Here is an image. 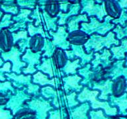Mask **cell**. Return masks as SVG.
Masks as SVG:
<instances>
[{"instance_id":"obj_1","label":"cell","mask_w":127,"mask_h":119,"mask_svg":"<svg viewBox=\"0 0 127 119\" xmlns=\"http://www.w3.org/2000/svg\"><path fill=\"white\" fill-rule=\"evenodd\" d=\"M99 94V91L97 90H92L89 87L83 86V90L77 95V99L79 103L88 101L90 104V107L93 109H103L105 110V113L107 115L115 116L117 115V109L116 107L111 108L109 103L107 101L101 102L97 99V96Z\"/></svg>"},{"instance_id":"obj_2","label":"cell","mask_w":127,"mask_h":119,"mask_svg":"<svg viewBox=\"0 0 127 119\" xmlns=\"http://www.w3.org/2000/svg\"><path fill=\"white\" fill-rule=\"evenodd\" d=\"M119 44V40L115 38V34L113 32H109L107 36L99 35L97 34H93L89 36V40L83 45L85 52L90 54L91 52L94 53L101 51L103 47L109 48L111 44Z\"/></svg>"},{"instance_id":"obj_3","label":"cell","mask_w":127,"mask_h":119,"mask_svg":"<svg viewBox=\"0 0 127 119\" xmlns=\"http://www.w3.org/2000/svg\"><path fill=\"white\" fill-rule=\"evenodd\" d=\"M89 23H81L79 24V30L84 32L87 35L91 36L93 34H97L99 35L103 36L106 34L113 28L114 25L109 23V20L112 18L107 16L105 18V21L101 23L95 17H89Z\"/></svg>"},{"instance_id":"obj_4","label":"cell","mask_w":127,"mask_h":119,"mask_svg":"<svg viewBox=\"0 0 127 119\" xmlns=\"http://www.w3.org/2000/svg\"><path fill=\"white\" fill-rule=\"evenodd\" d=\"M25 107L35 112L36 119H47L48 112L54 109L50 101L41 95L32 97L30 100L26 101Z\"/></svg>"},{"instance_id":"obj_5","label":"cell","mask_w":127,"mask_h":119,"mask_svg":"<svg viewBox=\"0 0 127 119\" xmlns=\"http://www.w3.org/2000/svg\"><path fill=\"white\" fill-rule=\"evenodd\" d=\"M24 54L16 45L12 47L11 50L7 52H2L0 56L4 62L9 61L12 65L11 71L17 75L21 74L22 69L27 67V63L21 61V56Z\"/></svg>"},{"instance_id":"obj_6","label":"cell","mask_w":127,"mask_h":119,"mask_svg":"<svg viewBox=\"0 0 127 119\" xmlns=\"http://www.w3.org/2000/svg\"><path fill=\"white\" fill-rule=\"evenodd\" d=\"M104 2L99 4L98 1H80L81 9L79 14H87L88 17H95L99 21H102L104 17L107 15Z\"/></svg>"},{"instance_id":"obj_7","label":"cell","mask_w":127,"mask_h":119,"mask_svg":"<svg viewBox=\"0 0 127 119\" xmlns=\"http://www.w3.org/2000/svg\"><path fill=\"white\" fill-rule=\"evenodd\" d=\"M40 94L44 99L50 101L54 109L64 107V96L65 94L62 88L55 89L52 86H45L40 88Z\"/></svg>"},{"instance_id":"obj_8","label":"cell","mask_w":127,"mask_h":119,"mask_svg":"<svg viewBox=\"0 0 127 119\" xmlns=\"http://www.w3.org/2000/svg\"><path fill=\"white\" fill-rule=\"evenodd\" d=\"M32 98V96L26 93L24 89H16L15 93L12 94L7 103L5 105V109L11 111L13 115H15L18 111L25 107V103Z\"/></svg>"},{"instance_id":"obj_9","label":"cell","mask_w":127,"mask_h":119,"mask_svg":"<svg viewBox=\"0 0 127 119\" xmlns=\"http://www.w3.org/2000/svg\"><path fill=\"white\" fill-rule=\"evenodd\" d=\"M42 52L34 53L27 48L24 54L21 56V61L27 63V67L22 69V73L24 75H31L37 71L36 66L41 63Z\"/></svg>"},{"instance_id":"obj_10","label":"cell","mask_w":127,"mask_h":119,"mask_svg":"<svg viewBox=\"0 0 127 119\" xmlns=\"http://www.w3.org/2000/svg\"><path fill=\"white\" fill-rule=\"evenodd\" d=\"M67 59L70 61H73L76 59L80 60L79 64L81 67L90 63L94 58V52H91L90 54L85 52L83 46H74L70 44V50H65Z\"/></svg>"},{"instance_id":"obj_11","label":"cell","mask_w":127,"mask_h":119,"mask_svg":"<svg viewBox=\"0 0 127 119\" xmlns=\"http://www.w3.org/2000/svg\"><path fill=\"white\" fill-rule=\"evenodd\" d=\"M49 35L52 38V42L55 48H59L64 51L70 50V44L67 40L68 32L66 26H58L56 31L49 30Z\"/></svg>"},{"instance_id":"obj_12","label":"cell","mask_w":127,"mask_h":119,"mask_svg":"<svg viewBox=\"0 0 127 119\" xmlns=\"http://www.w3.org/2000/svg\"><path fill=\"white\" fill-rule=\"evenodd\" d=\"M32 10L19 8V13L15 16H13L12 21L14 22L13 25L8 28L11 33L15 32L18 30L27 29V25L29 23H34L33 20L30 19L29 16Z\"/></svg>"},{"instance_id":"obj_13","label":"cell","mask_w":127,"mask_h":119,"mask_svg":"<svg viewBox=\"0 0 127 119\" xmlns=\"http://www.w3.org/2000/svg\"><path fill=\"white\" fill-rule=\"evenodd\" d=\"M82 80V77L78 74L73 75H67L62 78V87L64 92L65 95H68L72 92L80 93L83 89V86L80 84V81Z\"/></svg>"},{"instance_id":"obj_14","label":"cell","mask_w":127,"mask_h":119,"mask_svg":"<svg viewBox=\"0 0 127 119\" xmlns=\"http://www.w3.org/2000/svg\"><path fill=\"white\" fill-rule=\"evenodd\" d=\"M36 69L37 71H41L44 74L48 75L50 79H52L54 77L62 78L60 69L56 68L53 61L52 57L48 58L42 57L41 63L36 66Z\"/></svg>"},{"instance_id":"obj_15","label":"cell","mask_w":127,"mask_h":119,"mask_svg":"<svg viewBox=\"0 0 127 119\" xmlns=\"http://www.w3.org/2000/svg\"><path fill=\"white\" fill-rule=\"evenodd\" d=\"M32 82L34 84H36L39 86L50 85V86L55 89H60L62 87V78L54 77L52 79H50L48 75L44 74L40 71H37L34 74L32 75Z\"/></svg>"},{"instance_id":"obj_16","label":"cell","mask_w":127,"mask_h":119,"mask_svg":"<svg viewBox=\"0 0 127 119\" xmlns=\"http://www.w3.org/2000/svg\"><path fill=\"white\" fill-rule=\"evenodd\" d=\"M6 79L11 82L12 85L15 89H21L32 83V75H17L15 73H5Z\"/></svg>"},{"instance_id":"obj_17","label":"cell","mask_w":127,"mask_h":119,"mask_svg":"<svg viewBox=\"0 0 127 119\" xmlns=\"http://www.w3.org/2000/svg\"><path fill=\"white\" fill-rule=\"evenodd\" d=\"M81 6L80 4V1H71V3L69 5L67 11L65 13L60 11L58 14L57 17H58V26H65L66 25L68 19L72 17V16L77 15L80 13Z\"/></svg>"},{"instance_id":"obj_18","label":"cell","mask_w":127,"mask_h":119,"mask_svg":"<svg viewBox=\"0 0 127 119\" xmlns=\"http://www.w3.org/2000/svg\"><path fill=\"white\" fill-rule=\"evenodd\" d=\"M113 81L111 79H108L103 81H93L91 83V89H98L101 90V93L98 98L100 100L107 101L109 99L108 95L112 93V85Z\"/></svg>"},{"instance_id":"obj_19","label":"cell","mask_w":127,"mask_h":119,"mask_svg":"<svg viewBox=\"0 0 127 119\" xmlns=\"http://www.w3.org/2000/svg\"><path fill=\"white\" fill-rule=\"evenodd\" d=\"M111 54L109 50L105 48L103 52H95L94 53V59L91 61V69L93 71H95L99 65H101L103 68L107 67L110 63V58Z\"/></svg>"},{"instance_id":"obj_20","label":"cell","mask_w":127,"mask_h":119,"mask_svg":"<svg viewBox=\"0 0 127 119\" xmlns=\"http://www.w3.org/2000/svg\"><path fill=\"white\" fill-rule=\"evenodd\" d=\"M91 107L88 101L79 104L68 111L69 119H89V112Z\"/></svg>"},{"instance_id":"obj_21","label":"cell","mask_w":127,"mask_h":119,"mask_svg":"<svg viewBox=\"0 0 127 119\" xmlns=\"http://www.w3.org/2000/svg\"><path fill=\"white\" fill-rule=\"evenodd\" d=\"M89 19L87 14H79L77 15L72 16L68 19L67 21V30L68 33L79 30V24L81 23H89Z\"/></svg>"},{"instance_id":"obj_22","label":"cell","mask_w":127,"mask_h":119,"mask_svg":"<svg viewBox=\"0 0 127 119\" xmlns=\"http://www.w3.org/2000/svg\"><path fill=\"white\" fill-rule=\"evenodd\" d=\"M77 73L82 77V80L79 83L83 86H86L89 87V89H91V83L93 81V77L95 71L91 69V63L77 69Z\"/></svg>"},{"instance_id":"obj_23","label":"cell","mask_w":127,"mask_h":119,"mask_svg":"<svg viewBox=\"0 0 127 119\" xmlns=\"http://www.w3.org/2000/svg\"><path fill=\"white\" fill-rule=\"evenodd\" d=\"M12 33L8 29H3L0 31V48L4 52H7L13 46Z\"/></svg>"},{"instance_id":"obj_24","label":"cell","mask_w":127,"mask_h":119,"mask_svg":"<svg viewBox=\"0 0 127 119\" xmlns=\"http://www.w3.org/2000/svg\"><path fill=\"white\" fill-rule=\"evenodd\" d=\"M89 36L80 30L68 34L67 40L71 45L83 46L89 40Z\"/></svg>"},{"instance_id":"obj_25","label":"cell","mask_w":127,"mask_h":119,"mask_svg":"<svg viewBox=\"0 0 127 119\" xmlns=\"http://www.w3.org/2000/svg\"><path fill=\"white\" fill-rule=\"evenodd\" d=\"M80 60L76 59L73 61H70L67 60V63L65 65L60 69L62 77L67 76V75H73L77 73L78 68H81V65L79 64Z\"/></svg>"},{"instance_id":"obj_26","label":"cell","mask_w":127,"mask_h":119,"mask_svg":"<svg viewBox=\"0 0 127 119\" xmlns=\"http://www.w3.org/2000/svg\"><path fill=\"white\" fill-rule=\"evenodd\" d=\"M52 59H53L54 65L58 69H62L65 65L68 60L65 53V51L59 48H56L52 56Z\"/></svg>"},{"instance_id":"obj_27","label":"cell","mask_w":127,"mask_h":119,"mask_svg":"<svg viewBox=\"0 0 127 119\" xmlns=\"http://www.w3.org/2000/svg\"><path fill=\"white\" fill-rule=\"evenodd\" d=\"M40 9L44 11L51 17H57L58 14L60 11L59 1H46L45 4L42 6H39Z\"/></svg>"},{"instance_id":"obj_28","label":"cell","mask_w":127,"mask_h":119,"mask_svg":"<svg viewBox=\"0 0 127 119\" xmlns=\"http://www.w3.org/2000/svg\"><path fill=\"white\" fill-rule=\"evenodd\" d=\"M42 17H43L42 21H43L44 25L43 27L45 29L46 32L49 31V30H53V31H56L58 29V17H51L46 13L44 11H41Z\"/></svg>"},{"instance_id":"obj_29","label":"cell","mask_w":127,"mask_h":119,"mask_svg":"<svg viewBox=\"0 0 127 119\" xmlns=\"http://www.w3.org/2000/svg\"><path fill=\"white\" fill-rule=\"evenodd\" d=\"M126 89V82L124 77L120 76L115 79L114 83L112 85V93L113 97H120L123 96Z\"/></svg>"},{"instance_id":"obj_30","label":"cell","mask_w":127,"mask_h":119,"mask_svg":"<svg viewBox=\"0 0 127 119\" xmlns=\"http://www.w3.org/2000/svg\"><path fill=\"white\" fill-rule=\"evenodd\" d=\"M105 3V9L107 15L112 19H117L121 15L120 7L116 1H106Z\"/></svg>"},{"instance_id":"obj_31","label":"cell","mask_w":127,"mask_h":119,"mask_svg":"<svg viewBox=\"0 0 127 119\" xmlns=\"http://www.w3.org/2000/svg\"><path fill=\"white\" fill-rule=\"evenodd\" d=\"M0 10L5 14L17 15L19 11V7L16 3V1H3L0 4Z\"/></svg>"},{"instance_id":"obj_32","label":"cell","mask_w":127,"mask_h":119,"mask_svg":"<svg viewBox=\"0 0 127 119\" xmlns=\"http://www.w3.org/2000/svg\"><path fill=\"white\" fill-rule=\"evenodd\" d=\"M44 44V38L40 34H36L31 37L29 48L34 53L42 52Z\"/></svg>"},{"instance_id":"obj_33","label":"cell","mask_w":127,"mask_h":119,"mask_svg":"<svg viewBox=\"0 0 127 119\" xmlns=\"http://www.w3.org/2000/svg\"><path fill=\"white\" fill-rule=\"evenodd\" d=\"M27 29L28 34H29L30 37H32L36 34H40L44 38H47L48 39H52L51 36L48 33V32H45L44 30L43 25H40V26L36 27L34 26L33 23H29L27 25Z\"/></svg>"},{"instance_id":"obj_34","label":"cell","mask_w":127,"mask_h":119,"mask_svg":"<svg viewBox=\"0 0 127 119\" xmlns=\"http://www.w3.org/2000/svg\"><path fill=\"white\" fill-rule=\"evenodd\" d=\"M47 119H69L68 111L64 107L53 109L48 112Z\"/></svg>"},{"instance_id":"obj_35","label":"cell","mask_w":127,"mask_h":119,"mask_svg":"<svg viewBox=\"0 0 127 119\" xmlns=\"http://www.w3.org/2000/svg\"><path fill=\"white\" fill-rule=\"evenodd\" d=\"M76 97L77 93L75 92H72L64 96V107L68 111L79 105V102L77 101Z\"/></svg>"},{"instance_id":"obj_36","label":"cell","mask_w":127,"mask_h":119,"mask_svg":"<svg viewBox=\"0 0 127 119\" xmlns=\"http://www.w3.org/2000/svg\"><path fill=\"white\" fill-rule=\"evenodd\" d=\"M13 119H36V113L29 108L25 107L14 115Z\"/></svg>"},{"instance_id":"obj_37","label":"cell","mask_w":127,"mask_h":119,"mask_svg":"<svg viewBox=\"0 0 127 119\" xmlns=\"http://www.w3.org/2000/svg\"><path fill=\"white\" fill-rule=\"evenodd\" d=\"M56 48L54 47L53 44H52L51 40L48 39L47 38H44V47L42 48V57L48 58L52 57Z\"/></svg>"},{"instance_id":"obj_38","label":"cell","mask_w":127,"mask_h":119,"mask_svg":"<svg viewBox=\"0 0 127 119\" xmlns=\"http://www.w3.org/2000/svg\"><path fill=\"white\" fill-rule=\"evenodd\" d=\"M111 52L113 54V58L119 59L123 58L125 56V52L127 51V40H122V44L119 47H112L111 48Z\"/></svg>"},{"instance_id":"obj_39","label":"cell","mask_w":127,"mask_h":119,"mask_svg":"<svg viewBox=\"0 0 127 119\" xmlns=\"http://www.w3.org/2000/svg\"><path fill=\"white\" fill-rule=\"evenodd\" d=\"M29 17L31 19L34 21V26L37 27L40 25H42V17L41 10L40 9L39 6L36 4L35 8L32 11V13L30 15Z\"/></svg>"},{"instance_id":"obj_40","label":"cell","mask_w":127,"mask_h":119,"mask_svg":"<svg viewBox=\"0 0 127 119\" xmlns=\"http://www.w3.org/2000/svg\"><path fill=\"white\" fill-rule=\"evenodd\" d=\"M111 103L117 105L121 109V112H124L127 109V97L123 95V97H115L111 96Z\"/></svg>"},{"instance_id":"obj_41","label":"cell","mask_w":127,"mask_h":119,"mask_svg":"<svg viewBox=\"0 0 127 119\" xmlns=\"http://www.w3.org/2000/svg\"><path fill=\"white\" fill-rule=\"evenodd\" d=\"M24 89L26 91V93L32 97L39 96L40 94V87L39 85L34 84L32 83L25 87Z\"/></svg>"},{"instance_id":"obj_42","label":"cell","mask_w":127,"mask_h":119,"mask_svg":"<svg viewBox=\"0 0 127 119\" xmlns=\"http://www.w3.org/2000/svg\"><path fill=\"white\" fill-rule=\"evenodd\" d=\"M13 15L11 14H4L0 20V31L3 29H8L10 26L14 23L12 21Z\"/></svg>"},{"instance_id":"obj_43","label":"cell","mask_w":127,"mask_h":119,"mask_svg":"<svg viewBox=\"0 0 127 119\" xmlns=\"http://www.w3.org/2000/svg\"><path fill=\"white\" fill-rule=\"evenodd\" d=\"M13 38V45H15L17 43L18 41H19L21 39H27L29 37V34L26 30H18L15 32L12 33Z\"/></svg>"},{"instance_id":"obj_44","label":"cell","mask_w":127,"mask_h":119,"mask_svg":"<svg viewBox=\"0 0 127 119\" xmlns=\"http://www.w3.org/2000/svg\"><path fill=\"white\" fill-rule=\"evenodd\" d=\"M12 65L9 61H6L2 67H0V81L3 82L6 81V77L5 76V73H11V72Z\"/></svg>"},{"instance_id":"obj_45","label":"cell","mask_w":127,"mask_h":119,"mask_svg":"<svg viewBox=\"0 0 127 119\" xmlns=\"http://www.w3.org/2000/svg\"><path fill=\"white\" fill-rule=\"evenodd\" d=\"M16 3L17 4L19 8L28 9L30 10H33L35 8L37 1H16Z\"/></svg>"},{"instance_id":"obj_46","label":"cell","mask_w":127,"mask_h":119,"mask_svg":"<svg viewBox=\"0 0 127 119\" xmlns=\"http://www.w3.org/2000/svg\"><path fill=\"white\" fill-rule=\"evenodd\" d=\"M16 89L13 86L12 83L9 81H5L2 82L0 81V91L2 92H9L11 91L13 94L15 93Z\"/></svg>"},{"instance_id":"obj_47","label":"cell","mask_w":127,"mask_h":119,"mask_svg":"<svg viewBox=\"0 0 127 119\" xmlns=\"http://www.w3.org/2000/svg\"><path fill=\"white\" fill-rule=\"evenodd\" d=\"M0 119H13V115L5 106H0Z\"/></svg>"},{"instance_id":"obj_48","label":"cell","mask_w":127,"mask_h":119,"mask_svg":"<svg viewBox=\"0 0 127 119\" xmlns=\"http://www.w3.org/2000/svg\"><path fill=\"white\" fill-rule=\"evenodd\" d=\"M31 37L28 38L27 39H21L17 42L15 45L17 46L22 52L25 53V52L27 48H29V42Z\"/></svg>"},{"instance_id":"obj_49","label":"cell","mask_w":127,"mask_h":119,"mask_svg":"<svg viewBox=\"0 0 127 119\" xmlns=\"http://www.w3.org/2000/svg\"><path fill=\"white\" fill-rule=\"evenodd\" d=\"M89 119H108L104 116L102 110H97V111H89Z\"/></svg>"},{"instance_id":"obj_50","label":"cell","mask_w":127,"mask_h":119,"mask_svg":"<svg viewBox=\"0 0 127 119\" xmlns=\"http://www.w3.org/2000/svg\"><path fill=\"white\" fill-rule=\"evenodd\" d=\"M13 93L11 91L7 92V93L0 91V106H5L9 99L10 96Z\"/></svg>"},{"instance_id":"obj_51","label":"cell","mask_w":127,"mask_h":119,"mask_svg":"<svg viewBox=\"0 0 127 119\" xmlns=\"http://www.w3.org/2000/svg\"><path fill=\"white\" fill-rule=\"evenodd\" d=\"M71 3V1H59L60 9V11L65 13L67 11L68 7Z\"/></svg>"},{"instance_id":"obj_52","label":"cell","mask_w":127,"mask_h":119,"mask_svg":"<svg viewBox=\"0 0 127 119\" xmlns=\"http://www.w3.org/2000/svg\"><path fill=\"white\" fill-rule=\"evenodd\" d=\"M119 3L121 7H127V1H119Z\"/></svg>"},{"instance_id":"obj_53","label":"cell","mask_w":127,"mask_h":119,"mask_svg":"<svg viewBox=\"0 0 127 119\" xmlns=\"http://www.w3.org/2000/svg\"><path fill=\"white\" fill-rule=\"evenodd\" d=\"M2 52H3V51H2L1 49V48H0V54ZM4 63H5V62H4L3 60L1 59V56H0V67H2V66H3V65Z\"/></svg>"},{"instance_id":"obj_54","label":"cell","mask_w":127,"mask_h":119,"mask_svg":"<svg viewBox=\"0 0 127 119\" xmlns=\"http://www.w3.org/2000/svg\"><path fill=\"white\" fill-rule=\"evenodd\" d=\"M3 15H4L3 12V11H1V10H0V20L1 19L2 17L3 16Z\"/></svg>"},{"instance_id":"obj_55","label":"cell","mask_w":127,"mask_h":119,"mask_svg":"<svg viewBox=\"0 0 127 119\" xmlns=\"http://www.w3.org/2000/svg\"><path fill=\"white\" fill-rule=\"evenodd\" d=\"M127 119L126 118L123 117H116V118H113V119Z\"/></svg>"},{"instance_id":"obj_56","label":"cell","mask_w":127,"mask_h":119,"mask_svg":"<svg viewBox=\"0 0 127 119\" xmlns=\"http://www.w3.org/2000/svg\"><path fill=\"white\" fill-rule=\"evenodd\" d=\"M1 1H0V4H1Z\"/></svg>"}]
</instances>
